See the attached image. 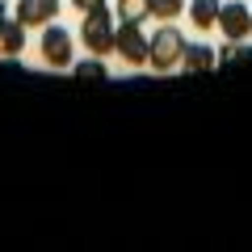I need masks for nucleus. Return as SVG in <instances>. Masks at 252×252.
<instances>
[{
	"mask_svg": "<svg viewBox=\"0 0 252 252\" xmlns=\"http://www.w3.org/2000/svg\"><path fill=\"white\" fill-rule=\"evenodd\" d=\"M185 34L172 26H160V34L152 38V46H147V67L152 72H172V67H181V59H185Z\"/></svg>",
	"mask_w": 252,
	"mask_h": 252,
	"instance_id": "f257e3e1",
	"label": "nucleus"
},
{
	"mask_svg": "<svg viewBox=\"0 0 252 252\" xmlns=\"http://www.w3.org/2000/svg\"><path fill=\"white\" fill-rule=\"evenodd\" d=\"M114 17L105 13V4H97V9H89L84 13V21H80V42L89 46V55H97V59H105L109 51H114Z\"/></svg>",
	"mask_w": 252,
	"mask_h": 252,
	"instance_id": "f03ea898",
	"label": "nucleus"
},
{
	"mask_svg": "<svg viewBox=\"0 0 252 252\" xmlns=\"http://www.w3.org/2000/svg\"><path fill=\"white\" fill-rule=\"evenodd\" d=\"M147 46H152V38H143V30H139L135 21H122V26L114 30V51L122 55L130 67H143L147 63Z\"/></svg>",
	"mask_w": 252,
	"mask_h": 252,
	"instance_id": "7ed1b4c3",
	"label": "nucleus"
},
{
	"mask_svg": "<svg viewBox=\"0 0 252 252\" xmlns=\"http://www.w3.org/2000/svg\"><path fill=\"white\" fill-rule=\"evenodd\" d=\"M38 51H42V63L46 67H72V34H67V30L63 26H42V46H38Z\"/></svg>",
	"mask_w": 252,
	"mask_h": 252,
	"instance_id": "20e7f679",
	"label": "nucleus"
},
{
	"mask_svg": "<svg viewBox=\"0 0 252 252\" xmlns=\"http://www.w3.org/2000/svg\"><path fill=\"white\" fill-rule=\"evenodd\" d=\"M219 30H223L227 42H244V38L252 34V9H248V4H240V0L219 4Z\"/></svg>",
	"mask_w": 252,
	"mask_h": 252,
	"instance_id": "39448f33",
	"label": "nucleus"
},
{
	"mask_svg": "<svg viewBox=\"0 0 252 252\" xmlns=\"http://www.w3.org/2000/svg\"><path fill=\"white\" fill-rule=\"evenodd\" d=\"M59 17V0H17V21L21 26H51Z\"/></svg>",
	"mask_w": 252,
	"mask_h": 252,
	"instance_id": "423d86ee",
	"label": "nucleus"
},
{
	"mask_svg": "<svg viewBox=\"0 0 252 252\" xmlns=\"http://www.w3.org/2000/svg\"><path fill=\"white\" fill-rule=\"evenodd\" d=\"M21 51H26V26L17 17H4L0 13V55L4 59H17Z\"/></svg>",
	"mask_w": 252,
	"mask_h": 252,
	"instance_id": "0eeeda50",
	"label": "nucleus"
},
{
	"mask_svg": "<svg viewBox=\"0 0 252 252\" xmlns=\"http://www.w3.org/2000/svg\"><path fill=\"white\" fill-rule=\"evenodd\" d=\"M181 67H185V72H215V67H219V55L215 51H210V46H185V59H181Z\"/></svg>",
	"mask_w": 252,
	"mask_h": 252,
	"instance_id": "6e6552de",
	"label": "nucleus"
},
{
	"mask_svg": "<svg viewBox=\"0 0 252 252\" xmlns=\"http://www.w3.org/2000/svg\"><path fill=\"white\" fill-rule=\"evenodd\" d=\"M189 21H193V30H215L219 26V0H193L189 4Z\"/></svg>",
	"mask_w": 252,
	"mask_h": 252,
	"instance_id": "1a4fd4ad",
	"label": "nucleus"
},
{
	"mask_svg": "<svg viewBox=\"0 0 252 252\" xmlns=\"http://www.w3.org/2000/svg\"><path fill=\"white\" fill-rule=\"evenodd\" d=\"M118 17H122V21H135V26H143V21L152 17V9H147V0H118Z\"/></svg>",
	"mask_w": 252,
	"mask_h": 252,
	"instance_id": "9d476101",
	"label": "nucleus"
},
{
	"mask_svg": "<svg viewBox=\"0 0 252 252\" xmlns=\"http://www.w3.org/2000/svg\"><path fill=\"white\" fill-rule=\"evenodd\" d=\"M147 9H152L156 21H172L185 13V0H147Z\"/></svg>",
	"mask_w": 252,
	"mask_h": 252,
	"instance_id": "9b49d317",
	"label": "nucleus"
},
{
	"mask_svg": "<svg viewBox=\"0 0 252 252\" xmlns=\"http://www.w3.org/2000/svg\"><path fill=\"white\" fill-rule=\"evenodd\" d=\"M76 80H105V63L93 55L89 63H76Z\"/></svg>",
	"mask_w": 252,
	"mask_h": 252,
	"instance_id": "f8f14e48",
	"label": "nucleus"
},
{
	"mask_svg": "<svg viewBox=\"0 0 252 252\" xmlns=\"http://www.w3.org/2000/svg\"><path fill=\"white\" fill-rule=\"evenodd\" d=\"M219 55V63H231V59H240V42H223V51H215Z\"/></svg>",
	"mask_w": 252,
	"mask_h": 252,
	"instance_id": "ddd939ff",
	"label": "nucleus"
},
{
	"mask_svg": "<svg viewBox=\"0 0 252 252\" xmlns=\"http://www.w3.org/2000/svg\"><path fill=\"white\" fill-rule=\"evenodd\" d=\"M72 4H76L80 13H89V9H97V4H105V0H72Z\"/></svg>",
	"mask_w": 252,
	"mask_h": 252,
	"instance_id": "4468645a",
	"label": "nucleus"
},
{
	"mask_svg": "<svg viewBox=\"0 0 252 252\" xmlns=\"http://www.w3.org/2000/svg\"><path fill=\"white\" fill-rule=\"evenodd\" d=\"M0 13H4V0H0Z\"/></svg>",
	"mask_w": 252,
	"mask_h": 252,
	"instance_id": "2eb2a0df",
	"label": "nucleus"
}]
</instances>
